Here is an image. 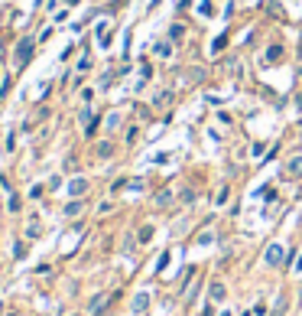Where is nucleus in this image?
I'll return each mask as SVG.
<instances>
[{"label":"nucleus","mask_w":302,"mask_h":316,"mask_svg":"<svg viewBox=\"0 0 302 316\" xmlns=\"http://www.w3.org/2000/svg\"><path fill=\"white\" fill-rule=\"evenodd\" d=\"M88 186H91V183H88L85 176H75L72 183H68V196H72V199H82L85 192H88Z\"/></svg>","instance_id":"f03ea898"},{"label":"nucleus","mask_w":302,"mask_h":316,"mask_svg":"<svg viewBox=\"0 0 302 316\" xmlns=\"http://www.w3.org/2000/svg\"><path fill=\"white\" fill-rule=\"evenodd\" d=\"M283 310H286V297H280V300H276V310H273V316H283Z\"/></svg>","instance_id":"a211bd4d"},{"label":"nucleus","mask_w":302,"mask_h":316,"mask_svg":"<svg viewBox=\"0 0 302 316\" xmlns=\"http://www.w3.org/2000/svg\"><path fill=\"white\" fill-rule=\"evenodd\" d=\"M33 46H36V42H33L30 36H26L20 46H16V65H26L30 62V56H33Z\"/></svg>","instance_id":"f257e3e1"},{"label":"nucleus","mask_w":302,"mask_h":316,"mask_svg":"<svg viewBox=\"0 0 302 316\" xmlns=\"http://www.w3.org/2000/svg\"><path fill=\"white\" fill-rule=\"evenodd\" d=\"M169 199H172V192L166 189V192H159V196H156V202H159V206H166V202H169Z\"/></svg>","instance_id":"6ab92c4d"},{"label":"nucleus","mask_w":302,"mask_h":316,"mask_svg":"<svg viewBox=\"0 0 302 316\" xmlns=\"http://www.w3.org/2000/svg\"><path fill=\"white\" fill-rule=\"evenodd\" d=\"M78 212H82V199H72V202L65 206V215H68V218H75Z\"/></svg>","instance_id":"4468645a"},{"label":"nucleus","mask_w":302,"mask_h":316,"mask_svg":"<svg viewBox=\"0 0 302 316\" xmlns=\"http://www.w3.org/2000/svg\"><path fill=\"white\" fill-rule=\"evenodd\" d=\"M185 36V26L182 23H172V30H169V42H179Z\"/></svg>","instance_id":"f8f14e48"},{"label":"nucleus","mask_w":302,"mask_h":316,"mask_svg":"<svg viewBox=\"0 0 302 316\" xmlns=\"http://www.w3.org/2000/svg\"><path fill=\"white\" fill-rule=\"evenodd\" d=\"M146 306H149V294H137V297H133V313H137V316H143Z\"/></svg>","instance_id":"0eeeda50"},{"label":"nucleus","mask_w":302,"mask_h":316,"mask_svg":"<svg viewBox=\"0 0 302 316\" xmlns=\"http://www.w3.org/2000/svg\"><path fill=\"white\" fill-rule=\"evenodd\" d=\"M292 108H296V111H302V92L296 95V98H292Z\"/></svg>","instance_id":"412c9836"},{"label":"nucleus","mask_w":302,"mask_h":316,"mask_svg":"<svg viewBox=\"0 0 302 316\" xmlns=\"http://www.w3.org/2000/svg\"><path fill=\"white\" fill-rule=\"evenodd\" d=\"M208 297H211V300H215V303H221V300H224V284H211Z\"/></svg>","instance_id":"9d476101"},{"label":"nucleus","mask_w":302,"mask_h":316,"mask_svg":"<svg viewBox=\"0 0 302 316\" xmlns=\"http://www.w3.org/2000/svg\"><path fill=\"white\" fill-rule=\"evenodd\" d=\"M94 156H97V160L114 156V140H97V144H94Z\"/></svg>","instance_id":"7ed1b4c3"},{"label":"nucleus","mask_w":302,"mask_h":316,"mask_svg":"<svg viewBox=\"0 0 302 316\" xmlns=\"http://www.w3.org/2000/svg\"><path fill=\"white\" fill-rule=\"evenodd\" d=\"M104 127H108V130H117V127H120V111L108 114V121H104Z\"/></svg>","instance_id":"ddd939ff"},{"label":"nucleus","mask_w":302,"mask_h":316,"mask_svg":"<svg viewBox=\"0 0 302 316\" xmlns=\"http://www.w3.org/2000/svg\"><path fill=\"white\" fill-rule=\"evenodd\" d=\"M280 59H283V46H280V42H273V46L263 52V62L273 65V62H280Z\"/></svg>","instance_id":"39448f33"},{"label":"nucleus","mask_w":302,"mask_h":316,"mask_svg":"<svg viewBox=\"0 0 302 316\" xmlns=\"http://www.w3.org/2000/svg\"><path fill=\"white\" fill-rule=\"evenodd\" d=\"M198 13H202V16H211V0H202V7H198Z\"/></svg>","instance_id":"f3484780"},{"label":"nucleus","mask_w":302,"mask_h":316,"mask_svg":"<svg viewBox=\"0 0 302 316\" xmlns=\"http://www.w3.org/2000/svg\"><path fill=\"white\" fill-rule=\"evenodd\" d=\"M280 261H283V248H280V244H270V248H266V264L276 267Z\"/></svg>","instance_id":"20e7f679"},{"label":"nucleus","mask_w":302,"mask_h":316,"mask_svg":"<svg viewBox=\"0 0 302 316\" xmlns=\"http://www.w3.org/2000/svg\"><path fill=\"white\" fill-rule=\"evenodd\" d=\"M202 78H205V69H198V65H192V69H185V82L189 85H198Z\"/></svg>","instance_id":"6e6552de"},{"label":"nucleus","mask_w":302,"mask_h":316,"mask_svg":"<svg viewBox=\"0 0 302 316\" xmlns=\"http://www.w3.org/2000/svg\"><path fill=\"white\" fill-rule=\"evenodd\" d=\"M153 56H159V59H169V56H172V42H169V39H159L156 46H153Z\"/></svg>","instance_id":"423d86ee"},{"label":"nucleus","mask_w":302,"mask_h":316,"mask_svg":"<svg viewBox=\"0 0 302 316\" xmlns=\"http://www.w3.org/2000/svg\"><path fill=\"white\" fill-rule=\"evenodd\" d=\"M149 238H153V228L143 225V228H140V241H149Z\"/></svg>","instance_id":"dca6fc26"},{"label":"nucleus","mask_w":302,"mask_h":316,"mask_svg":"<svg viewBox=\"0 0 302 316\" xmlns=\"http://www.w3.org/2000/svg\"><path fill=\"white\" fill-rule=\"evenodd\" d=\"M224 46H228V36H218V39H215V46H211V52H221Z\"/></svg>","instance_id":"2eb2a0df"},{"label":"nucleus","mask_w":302,"mask_h":316,"mask_svg":"<svg viewBox=\"0 0 302 316\" xmlns=\"http://www.w3.org/2000/svg\"><path fill=\"white\" fill-rule=\"evenodd\" d=\"M286 176H302V156H292L286 163Z\"/></svg>","instance_id":"1a4fd4ad"},{"label":"nucleus","mask_w":302,"mask_h":316,"mask_svg":"<svg viewBox=\"0 0 302 316\" xmlns=\"http://www.w3.org/2000/svg\"><path fill=\"white\" fill-rule=\"evenodd\" d=\"M10 212H20V196H10Z\"/></svg>","instance_id":"aec40b11"},{"label":"nucleus","mask_w":302,"mask_h":316,"mask_svg":"<svg viewBox=\"0 0 302 316\" xmlns=\"http://www.w3.org/2000/svg\"><path fill=\"white\" fill-rule=\"evenodd\" d=\"M169 101H172V92H169V88H166V92H156V95H153V104H156V108H159V104H169Z\"/></svg>","instance_id":"9b49d317"}]
</instances>
